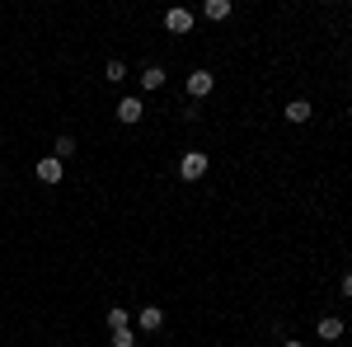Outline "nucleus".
Returning <instances> with one entry per match:
<instances>
[{"label":"nucleus","mask_w":352,"mask_h":347,"mask_svg":"<svg viewBox=\"0 0 352 347\" xmlns=\"http://www.w3.org/2000/svg\"><path fill=\"white\" fill-rule=\"evenodd\" d=\"M141 117H146V104H141L136 94H127V99L118 104V122H122V127H136Z\"/></svg>","instance_id":"2"},{"label":"nucleus","mask_w":352,"mask_h":347,"mask_svg":"<svg viewBox=\"0 0 352 347\" xmlns=\"http://www.w3.org/2000/svg\"><path fill=\"white\" fill-rule=\"evenodd\" d=\"M207 150H184V160H179V179H184V183H197V179H202V174H207Z\"/></svg>","instance_id":"1"},{"label":"nucleus","mask_w":352,"mask_h":347,"mask_svg":"<svg viewBox=\"0 0 352 347\" xmlns=\"http://www.w3.org/2000/svg\"><path fill=\"white\" fill-rule=\"evenodd\" d=\"M348 24H352V19H348Z\"/></svg>","instance_id":"18"},{"label":"nucleus","mask_w":352,"mask_h":347,"mask_svg":"<svg viewBox=\"0 0 352 347\" xmlns=\"http://www.w3.org/2000/svg\"><path fill=\"white\" fill-rule=\"evenodd\" d=\"M38 179H43V183H61V160H56V155H43V160H38Z\"/></svg>","instance_id":"6"},{"label":"nucleus","mask_w":352,"mask_h":347,"mask_svg":"<svg viewBox=\"0 0 352 347\" xmlns=\"http://www.w3.org/2000/svg\"><path fill=\"white\" fill-rule=\"evenodd\" d=\"M164 28H169V33H192V10H184V5L164 10Z\"/></svg>","instance_id":"3"},{"label":"nucleus","mask_w":352,"mask_h":347,"mask_svg":"<svg viewBox=\"0 0 352 347\" xmlns=\"http://www.w3.org/2000/svg\"><path fill=\"white\" fill-rule=\"evenodd\" d=\"M343 333H348V328H343L338 315H324V320H320V338H324V343H338Z\"/></svg>","instance_id":"7"},{"label":"nucleus","mask_w":352,"mask_h":347,"mask_svg":"<svg viewBox=\"0 0 352 347\" xmlns=\"http://www.w3.org/2000/svg\"><path fill=\"white\" fill-rule=\"evenodd\" d=\"M160 85H164V66H146V71H141V89H146V94L160 89Z\"/></svg>","instance_id":"10"},{"label":"nucleus","mask_w":352,"mask_h":347,"mask_svg":"<svg viewBox=\"0 0 352 347\" xmlns=\"http://www.w3.org/2000/svg\"><path fill=\"white\" fill-rule=\"evenodd\" d=\"M287 347H300V343H296V338H287Z\"/></svg>","instance_id":"16"},{"label":"nucleus","mask_w":352,"mask_h":347,"mask_svg":"<svg viewBox=\"0 0 352 347\" xmlns=\"http://www.w3.org/2000/svg\"><path fill=\"white\" fill-rule=\"evenodd\" d=\"M104 76H109L113 85H122V80H127V66H122V61L113 56V61H109V71H104Z\"/></svg>","instance_id":"13"},{"label":"nucleus","mask_w":352,"mask_h":347,"mask_svg":"<svg viewBox=\"0 0 352 347\" xmlns=\"http://www.w3.org/2000/svg\"><path fill=\"white\" fill-rule=\"evenodd\" d=\"M230 10H235L230 0H207V5H202V14H207L212 24H221V19H230Z\"/></svg>","instance_id":"9"},{"label":"nucleus","mask_w":352,"mask_h":347,"mask_svg":"<svg viewBox=\"0 0 352 347\" xmlns=\"http://www.w3.org/2000/svg\"><path fill=\"white\" fill-rule=\"evenodd\" d=\"M113 347H136V333L132 328H118V333H113Z\"/></svg>","instance_id":"14"},{"label":"nucleus","mask_w":352,"mask_h":347,"mask_svg":"<svg viewBox=\"0 0 352 347\" xmlns=\"http://www.w3.org/2000/svg\"><path fill=\"white\" fill-rule=\"evenodd\" d=\"M212 89H217V76H212V71H192L188 76V94L192 99H207Z\"/></svg>","instance_id":"4"},{"label":"nucleus","mask_w":352,"mask_h":347,"mask_svg":"<svg viewBox=\"0 0 352 347\" xmlns=\"http://www.w3.org/2000/svg\"><path fill=\"white\" fill-rule=\"evenodd\" d=\"M52 155H56V160H76V136H56Z\"/></svg>","instance_id":"11"},{"label":"nucleus","mask_w":352,"mask_h":347,"mask_svg":"<svg viewBox=\"0 0 352 347\" xmlns=\"http://www.w3.org/2000/svg\"><path fill=\"white\" fill-rule=\"evenodd\" d=\"M348 117H352V108H348Z\"/></svg>","instance_id":"17"},{"label":"nucleus","mask_w":352,"mask_h":347,"mask_svg":"<svg viewBox=\"0 0 352 347\" xmlns=\"http://www.w3.org/2000/svg\"><path fill=\"white\" fill-rule=\"evenodd\" d=\"M109 328H113V333H118V328H132V315H127L122 305H113V310H109Z\"/></svg>","instance_id":"12"},{"label":"nucleus","mask_w":352,"mask_h":347,"mask_svg":"<svg viewBox=\"0 0 352 347\" xmlns=\"http://www.w3.org/2000/svg\"><path fill=\"white\" fill-rule=\"evenodd\" d=\"M136 328H141V333H160L164 328V310L160 305H146V310L136 315Z\"/></svg>","instance_id":"5"},{"label":"nucleus","mask_w":352,"mask_h":347,"mask_svg":"<svg viewBox=\"0 0 352 347\" xmlns=\"http://www.w3.org/2000/svg\"><path fill=\"white\" fill-rule=\"evenodd\" d=\"M338 291H343V295H348V300H352V272H348V277H343V282H338Z\"/></svg>","instance_id":"15"},{"label":"nucleus","mask_w":352,"mask_h":347,"mask_svg":"<svg viewBox=\"0 0 352 347\" xmlns=\"http://www.w3.org/2000/svg\"><path fill=\"white\" fill-rule=\"evenodd\" d=\"M310 113H315V108H310V99H292L282 117H287V122H310Z\"/></svg>","instance_id":"8"}]
</instances>
